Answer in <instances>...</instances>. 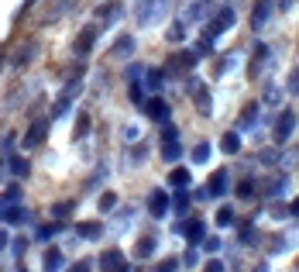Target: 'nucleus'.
<instances>
[{"mask_svg":"<svg viewBox=\"0 0 299 272\" xmlns=\"http://www.w3.org/2000/svg\"><path fill=\"white\" fill-rule=\"evenodd\" d=\"M189 97L200 114H214V100H210V90L203 86V79H189Z\"/></svg>","mask_w":299,"mask_h":272,"instance_id":"obj_1","label":"nucleus"},{"mask_svg":"<svg viewBox=\"0 0 299 272\" xmlns=\"http://www.w3.org/2000/svg\"><path fill=\"white\" fill-rule=\"evenodd\" d=\"M293 131H296V114H293V110H282V114H279V124H275V141H279V145L289 141Z\"/></svg>","mask_w":299,"mask_h":272,"instance_id":"obj_2","label":"nucleus"},{"mask_svg":"<svg viewBox=\"0 0 299 272\" xmlns=\"http://www.w3.org/2000/svg\"><path fill=\"white\" fill-rule=\"evenodd\" d=\"M100 269L103 272H128V262H124V252H117V248H110L103 259H100Z\"/></svg>","mask_w":299,"mask_h":272,"instance_id":"obj_3","label":"nucleus"},{"mask_svg":"<svg viewBox=\"0 0 299 272\" xmlns=\"http://www.w3.org/2000/svg\"><path fill=\"white\" fill-rule=\"evenodd\" d=\"M230 24H234V10H230V7H224V10H220V14H217V17L210 21L207 35H210V38H214V35H224V31L230 28Z\"/></svg>","mask_w":299,"mask_h":272,"instance_id":"obj_4","label":"nucleus"},{"mask_svg":"<svg viewBox=\"0 0 299 272\" xmlns=\"http://www.w3.org/2000/svg\"><path fill=\"white\" fill-rule=\"evenodd\" d=\"M193 62H196V52H179L165 62V72H186V69H193Z\"/></svg>","mask_w":299,"mask_h":272,"instance_id":"obj_5","label":"nucleus"},{"mask_svg":"<svg viewBox=\"0 0 299 272\" xmlns=\"http://www.w3.org/2000/svg\"><path fill=\"white\" fill-rule=\"evenodd\" d=\"M45 135H48V121L42 117V121H35V124L28 128V135H24V145H28V148H35V145H42V141H45Z\"/></svg>","mask_w":299,"mask_h":272,"instance_id":"obj_6","label":"nucleus"},{"mask_svg":"<svg viewBox=\"0 0 299 272\" xmlns=\"http://www.w3.org/2000/svg\"><path fill=\"white\" fill-rule=\"evenodd\" d=\"M182 231H186V241H189L193 248H196V245H200V241L207 238V224H203L200 217H193V220H189V224H186Z\"/></svg>","mask_w":299,"mask_h":272,"instance_id":"obj_7","label":"nucleus"},{"mask_svg":"<svg viewBox=\"0 0 299 272\" xmlns=\"http://www.w3.org/2000/svg\"><path fill=\"white\" fill-rule=\"evenodd\" d=\"M169 204H172V200H169V193L155 190V193L148 197V214H151V217H165V210H169Z\"/></svg>","mask_w":299,"mask_h":272,"instance_id":"obj_8","label":"nucleus"},{"mask_svg":"<svg viewBox=\"0 0 299 272\" xmlns=\"http://www.w3.org/2000/svg\"><path fill=\"white\" fill-rule=\"evenodd\" d=\"M145 114L155 117V121H169V104H165L162 97H151L148 104H145Z\"/></svg>","mask_w":299,"mask_h":272,"instance_id":"obj_9","label":"nucleus"},{"mask_svg":"<svg viewBox=\"0 0 299 272\" xmlns=\"http://www.w3.org/2000/svg\"><path fill=\"white\" fill-rule=\"evenodd\" d=\"M96 31H100V28H96V24H89V28H86V31L76 38V52H79V55H86V52L93 49V42H96Z\"/></svg>","mask_w":299,"mask_h":272,"instance_id":"obj_10","label":"nucleus"},{"mask_svg":"<svg viewBox=\"0 0 299 272\" xmlns=\"http://www.w3.org/2000/svg\"><path fill=\"white\" fill-rule=\"evenodd\" d=\"M131 52H134V38H131V35L117 38L114 49H110V55H117V59H131Z\"/></svg>","mask_w":299,"mask_h":272,"instance_id":"obj_11","label":"nucleus"},{"mask_svg":"<svg viewBox=\"0 0 299 272\" xmlns=\"http://www.w3.org/2000/svg\"><path fill=\"white\" fill-rule=\"evenodd\" d=\"M224 190H227V172L220 169V172H214V176H210V183H207V193H210V197H220Z\"/></svg>","mask_w":299,"mask_h":272,"instance_id":"obj_12","label":"nucleus"},{"mask_svg":"<svg viewBox=\"0 0 299 272\" xmlns=\"http://www.w3.org/2000/svg\"><path fill=\"white\" fill-rule=\"evenodd\" d=\"M220 152H224V155H237V152H241V138L234 135V131L224 135V138H220Z\"/></svg>","mask_w":299,"mask_h":272,"instance_id":"obj_13","label":"nucleus"},{"mask_svg":"<svg viewBox=\"0 0 299 272\" xmlns=\"http://www.w3.org/2000/svg\"><path fill=\"white\" fill-rule=\"evenodd\" d=\"M268 10H272V0H258V7H255V17H251V24H255V28H261V24H265V17H268Z\"/></svg>","mask_w":299,"mask_h":272,"instance_id":"obj_14","label":"nucleus"},{"mask_svg":"<svg viewBox=\"0 0 299 272\" xmlns=\"http://www.w3.org/2000/svg\"><path fill=\"white\" fill-rule=\"evenodd\" d=\"M134 248H138V259H151V255H155V238H151V234L138 238V245H134Z\"/></svg>","mask_w":299,"mask_h":272,"instance_id":"obj_15","label":"nucleus"},{"mask_svg":"<svg viewBox=\"0 0 299 272\" xmlns=\"http://www.w3.org/2000/svg\"><path fill=\"white\" fill-rule=\"evenodd\" d=\"M179 155H182L179 141H165V145H162V159H165V162H175Z\"/></svg>","mask_w":299,"mask_h":272,"instance_id":"obj_16","label":"nucleus"},{"mask_svg":"<svg viewBox=\"0 0 299 272\" xmlns=\"http://www.w3.org/2000/svg\"><path fill=\"white\" fill-rule=\"evenodd\" d=\"M76 231H79V238H89V241H96V238L103 234V227H100V224H79Z\"/></svg>","mask_w":299,"mask_h":272,"instance_id":"obj_17","label":"nucleus"},{"mask_svg":"<svg viewBox=\"0 0 299 272\" xmlns=\"http://www.w3.org/2000/svg\"><path fill=\"white\" fill-rule=\"evenodd\" d=\"M62 266H66L62 252H48V255H45V272H55V269H62Z\"/></svg>","mask_w":299,"mask_h":272,"instance_id":"obj_18","label":"nucleus"},{"mask_svg":"<svg viewBox=\"0 0 299 272\" xmlns=\"http://www.w3.org/2000/svg\"><path fill=\"white\" fill-rule=\"evenodd\" d=\"M255 121H258V104H248L244 114H241V128H251Z\"/></svg>","mask_w":299,"mask_h":272,"instance_id":"obj_19","label":"nucleus"},{"mask_svg":"<svg viewBox=\"0 0 299 272\" xmlns=\"http://www.w3.org/2000/svg\"><path fill=\"white\" fill-rule=\"evenodd\" d=\"M255 190H258V186H255L251 179H244V183H237V197H241V200H255Z\"/></svg>","mask_w":299,"mask_h":272,"instance_id":"obj_20","label":"nucleus"},{"mask_svg":"<svg viewBox=\"0 0 299 272\" xmlns=\"http://www.w3.org/2000/svg\"><path fill=\"white\" fill-rule=\"evenodd\" d=\"M214 220H217V224H220V227H230V224H234V210H230V207H220V210H217V217H214Z\"/></svg>","mask_w":299,"mask_h":272,"instance_id":"obj_21","label":"nucleus"},{"mask_svg":"<svg viewBox=\"0 0 299 272\" xmlns=\"http://www.w3.org/2000/svg\"><path fill=\"white\" fill-rule=\"evenodd\" d=\"M169 183H172V186H186V183H189V169H172Z\"/></svg>","mask_w":299,"mask_h":272,"instance_id":"obj_22","label":"nucleus"},{"mask_svg":"<svg viewBox=\"0 0 299 272\" xmlns=\"http://www.w3.org/2000/svg\"><path fill=\"white\" fill-rule=\"evenodd\" d=\"M207 159H210V145H207V141H200V145L193 148V162H207Z\"/></svg>","mask_w":299,"mask_h":272,"instance_id":"obj_23","label":"nucleus"},{"mask_svg":"<svg viewBox=\"0 0 299 272\" xmlns=\"http://www.w3.org/2000/svg\"><path fill=\"white\" fill-rule=\"evenodd\" d=\"M73 210H76V204H73V200H66V204H59V207H55L52 214H55V220H62V217H69Z\"/></svg>","mask_w":299,"mask_h":272,"instance_id":"obj_24","label":"nucleus"},{"mask_svg":"<svg viewBox=\"0 0 299 272\" xmlns=\"http://www.w3.org/2000/svg\"><path fill=\"white\" fill-rule=\"evenodd\" d=\"M162 79H165V69H151V72H148V86H151V90H158Z\"/></svg>","mask_w":299,"mask_h":272,"instance_id":"obj_25","label":"nucleus"},{"mask_svg":"<svg viewBox=\"0 0 299 272\" xmlns=\"http://www.w3.org/2000/svg\"><path fill=\"white\" fill-rule=\"evenodd\" d=\"M96 14H100V17H117V14H121V3H103Z\"/></svg>","mask_w":299,"mask_h":272,"instance_id":"obj_26","label":"nucleus"},{"mask_svg":"<svg viewBox=\"0 0 299 272\" xmlns=\"http://www.w3.org/2000/svg\"><path fill=\"white\" fill-rule=\"evenodd\" d=\"M165 38H169V42H182V38H186V28H182V24H172Z\"/></svg>","mask_w":299,"mask_h":272,"instance_id":"obj_27","label":"nucleus"},{"mask_svg":"<svg viewBox=\"0 0 299 272\" xmlns=\"http://www.w3.org/2000/svg\"><path fill=\"white\" fill-rule=\"evenodd\" d=\"M10 165H14V176H28V162L24 159H10Z\"/></svg>","mask_w":299,"mask_h":272,"instance_id":"obj_28","label":"nucleus"},{"mask_svg":"<svg viewBox=\"0 0 299 272\" xmlns=\"http://www.w3.org/2000/svg\"><path fill=\"white\" fill-rule=\"evenodd\" d=\"M3 200H7V204H17V200H21V186H7Z\"/></svg>","mask_w":299,"mask_h":272,"instance_id":"obj_29","label":"nucleus"},{"mask_svg":"<svg viewBox=\"0 0 299 272\" xmlns=\"http://www.w3.org/2000/svg\"><path fill=\"white\" fill-rule=\"evenodd\" d=\"M114 207H117V197H114V193L100 197V210H114Z\"/></svg>","mask_w":299,"mask_h":272,"instance_id":"obj_30","label":"nucleus"},{"mask_svg":"<svg viewBox=\"0 0 299 272\" xmlns=\"http://www.w3.org/2000/svg\"><path fill=\"white\" fill-rule=\"evenodd\" d=\"M28 59H31V45H24V49H21V52H17V59H14V62H17V66H24V62H28Z\"/></svg>","mask_w":299,"mask_h":272,"instance_id":"obj_31","label":"nucleus"},{"mask_svg":"<svg viewBox=\"0 0 299 272\" xmlns=\"http://www.w3.org/2000/svg\"><path fill=\"white\" fill-rule=\"evenodd\" d=\"M289 93H299V69L289 72Z\"/></svg>","mask_w":299,"mask_h":272,"instance_id":"obj_32","label":"nucleus"},{"mask_svg":"<svg viewBox=\"0 0 299 272\" xmlns=\"http://www.w3.org/2000/svg\"><path fill=\"white\" fill-rule=\"evenodd\" d=\"M86 131H89V117L83 114V117H79V124H76V135L83 138V135H86Z\"/></svg>","mask_w":299,"mask_h":272,"instance_id":"obj_33","label":"nucleus"},{"mask_svg":"<svg viewBox=\"0 0 299 272\" xmlns=\"http://www.w3.org/2000/svg\"><path fill=\"white\" fill-rule=\"evenodd\" d=\"M196 49H200V52H203V55H210V49H214V38H210V35H207V38H203V42H200V45H196Z\"/></svg>","mask_w":299,"mask_h":272,"instance_id":"obj_34","label":"nucleus"},{"mask_svg":"<svg viewBox=\"0 0 299 272\" xmlns=\"http://www.w3.org/2000/svg\"><path fill=\"white\" fill-rule=\"evenodd\" d=\"M265 104H279V90H275V86L265 90Z\"/></svg>","mask_w":299,"mask_h":272,"instance_id":"obj_35","label":"nucleus"},{"mask_svg":"<svg viewBox=\"0 0 299 272\" xmlns=\"http://www.w3.org/2000/svg\"><path fill=\"white\" fill-rule=\"evenodd\" d=\"M179 269V262H175V259H169V262H162V266H158V272H175Z\"/></svg>","mask_w":299,"mask_h":272,"instance_id":"obj_36","label":"nucleus"},{"mask_svg":"<svg viewBox=\"0 0 299 272\" xmlns=\"http://www.w3.org/2000/svg\"><path fill=\"white\" fill-rule=\"evenodd\" d=\"M131 100H134V104H141V100H145V93H141V86H131Z\"/></svg>","mask_w":299,"mask_h":272,"instance_id":"obj_37","label":"nucleus"},{"mask_svg":"<svg viewBox=\"0 0 299 272\" xmlns=\"http://www.w3.org/2000/svg\"><path fill=\"white\" fill-rule=\"evenodd\" d=\"M162 138H165V141H175V128H172V124H165V131H162Z\"/></svg>","mask_w":299,"mask_h":272,"instance_id":"obj_38","label":"nucleus"},{"mask_svg":"<svg viewBox=\"0 0 299 272\" xmlns=\"http://www.w3.org/2000/svg\"><path fill=\"white\" fill-rule=\"evenodd\" d=\"M220 248H224V245H220L217 238H210V241H207V252H220Z\"/></svg>","mask_w":299,"mask_h":272,"instance_id":"obj_39","label":"nucleus"},{"mask_svg":"<svg viewBox=\"0 0 299 272\" xmlns=\"http://www.w3.org/2000/svg\"><path fill=\"white\" fill-rule=\"evenodd\" d=\"M286 214H289V207H275L272 204V217H286Z\"/></svg>","mask_w":299,"mask_h":272,"instance_id":"obj_40","label":"nucleus"},{"mask_svg":"<svg viewBox=\"0 0 299 272\" xmlns=\"http://www.w3.org/2000/svg\"><path fill=\"white\" fill-rule=\"evenodd\" d=\"M186 204H189V197H186V193H179V197H175V207H179V210H186Z\"/></svg>","mask_w":299,"mask_h":272,"instance_id":"obj_41","label":"nucleus"},{"mask_svg":"<svg viewBox=\"0 0 299 272\" xmlns=\"http://www.w3.org/2000/svg\"><path fill=\"white\" fill-rule=\"evenodd\" d=\"M207 272H224V262H210V266H207Z\"/></svg>","mask_w":299,"mask_h":272,"instance_id":"obj_42","label":"nucleus"},{"mask_svg":"<svg viewBox=\"0 0 299 272\" xmlns=\"http://www.w3.org/2000/svg\"><path fill=\"white\" fill-rule=\"evenodd\" d=\"M69 272H89V266H86V262H79V266H73Z\"/></svg>","mask_w":299,"mask_h":272,"instance_id":"obj_43","label":"nucleus"},{"mask_svg":"<svg viewBox=\"0 0 299 272\" xmlns=\"http://www.w3.org/2000/svg\"><path fill=\"white\" fill-rule=\"evenodd\" d=\"M289 214H296V217H299V197L293 200V207H289Z\"/></svg>","mask_w":299,"mask_h":272,"instance_id":"obj_44","label":"nucleus"},{"mask_svg":"<svg viewBox=\"0 0 299 272\" xmlns=\"http://www.w3.org/2000/svg\"><path fill=\"white\" fill-rule=\"evenodd\" d=\"M275 3H279V10H286V7H289L293 0H275Z\"/></svg>","mask_w":299,"mask_h":272,"instance_id":"obj_45","label":"nucleus"},{"mask_svg":"<svg viewBox=\"0 0 299 272\" xmlns=\"http://www.w3.org/2000/svg\"><path fill=\"white\" fill-rule=\"evenodd\" d=\"M3 245H7V234H3V231H0V248H3Z\"/></svg>","mask_w":299,"mask_h":272,"instance_id":"obj_46","label":"nucleus"},{"mask_svg":"<svg viewBox=\"0 0 299 272\" xmlns=\"http://www.w3.org/2000/svg\"><path fill=\"white\" fill-rule=\"evenodd\" d=\"M258 272H268V269H265V266H258Z\"/></svg>","mask_w":299,"mask_h":272,"instance_id":"obj_47","label":"nucleus"},{"mask_svg":"<svg viewBox=\"0 0 299 272\" xmlns=\"http://www.w3.org/2000/svg\"><path fill=\"white\" fill-rule=\"evenodd\" d=\"M296 272H299V259H296Z\"/></svg>","mask_w":299,"mask_h":272,"instance_id":"obj_48","label":"nucleus"}]
</instances>
